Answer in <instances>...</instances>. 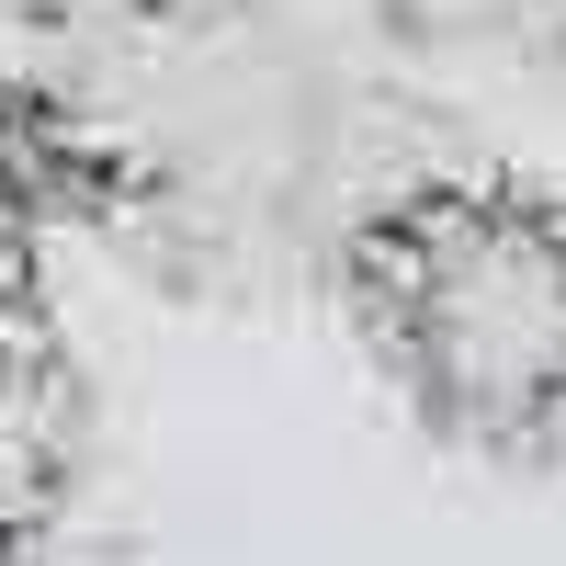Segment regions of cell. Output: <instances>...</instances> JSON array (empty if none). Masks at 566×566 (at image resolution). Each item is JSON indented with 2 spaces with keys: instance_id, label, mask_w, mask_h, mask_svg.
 Here are the masks:
<instances>
[{
  "instance_id": "6da1fadb",
  "label": "cell",
  "mask_w": 566,
  "mask_h": 566,
  "mask_svg": "<svg viewBox=\"0 0 566 566\" xmlns=\"http://www.w3.org/2000/svg\"><path fill=\"white\" fill-rule=\"evenodd\" d=\"M352 295L408 397L476 442L566 431V205L522 181H408L352 227Z\"/></svg>"
},
{
  "instance_id": "7a4b0ae2",
  "label": "cell",
  "mask_w": 566,
  "mask_h": 566,
  "mask_svg": "<svg viewBox=\"0 0 566 566\" xmlns=\"http://www.w3.org/2000/svg\"><path fill=\"white\" fill-rule=\"evenodd\" d=\"M57 488H69V374L12 306L0 317V555L34 544Z\"/></svg>"
},
{
  "instance_id": "3957f363",
  "label": "cell",
  "mask_w": 566,
  "mask_h": 566,
  "mask_svg": "<svg viewBox=\"0 0 566 566\" xmlns=\"http://www.w3.org/2000/svg\"><path fill=\"white\" fill-rule=\"evenodd\" d=\"M23 283V159H12V114H0V317H12Z\"/></svg>"
}]
</instances>
